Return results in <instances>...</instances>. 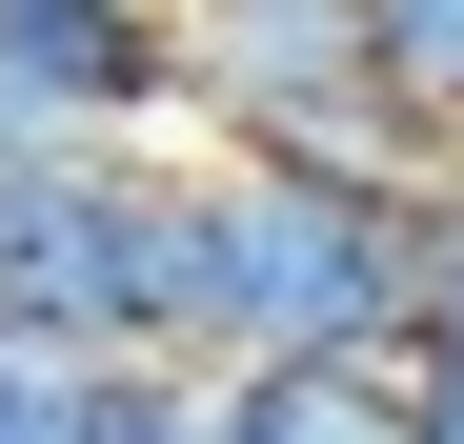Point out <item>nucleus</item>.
<instances>
[{
    "mask_svg": "<svg viewBox=\"0 0 464 444\" xmlns=\"http://www.w3.org/2000/svg\"><path fill=\"white\" fill-rule=\"evenodd\" d=\"M82 444H243V384H222V363H102Z\"/></svg>",
    "mask_w": 464,
    "mask_h": 444,
    "instance_id": "nucleus-5",
    "label": "nucleus"
},
{
    "mask_svg": "<svg viewBox=\"0 0 464 444\" xmlns=\"http://www.w3.org/2000/svg\"><path fill=\"white\" fill-rule=\"evenodd\" d=\"M363 101L464 141V0H363Z\"/></svg>",
    "mask_w": 464,
    "mask_h": 444,
    "instance_id": "nucleus-4",
    "label": "nucleus"
},
{
    "mask_svg": "<svg viewBox=\"0 0 464 444\" xmlns=\"http://www.w3.org/2000/svg\"><path fill=\"white\" fill-rule=\"evenodd\" d=\"M202 101V41L162 0H0V141L21 162H121V121Z\"/></svg>",
    "mask_w": 464,
    "mask_h": 444,
    "instance_id": "nucleus-2",
    "label": "nucleus"
},
{
    "mask_svg": "<svg viewBox=\"0 0 464 444\" xmlns=\"http://www.w3.org/2000/svg\"><path fill=\"white\" fill-rule=\"evenodd\" d=\"M102 424V363H61V343H0V444H82Z\"/></svg>",
    "mask_w": 464,
    "mask_h": 444,
    "instance_id": "nucleus-6",
    "label": "nucleus"
},
{
    "mask_svg": "<svg viewBox=\"0 0 464 444\" xmlns=\"http://www.w3.org/2000/svg\"><path fill=\"white\" fill-rule=\"evenodd\" d=\"M0 162H21V141H0Z\"/></svg>",
    "mask_w": 464,
    "mask_h": 444,
    "instance_id": "nucleus-8",
    "label": "nucleus"
},
{
    "mask_svg": "<svg viewBox=\"0 0 464 444\" xmlns=\"http://www.w3.org/2000/svg\"><path fill=\"white\" fill-rule=\"evenodd\" d=\"M141 182L162 162H0V343L141 363Z\"/></svg>",
    "mask_w": 464,
    "mask_h": 444,
    "instance_id": "nucleus-1",
    "label": "nucleus"
},
{
    "mask_svg": "<svg viewBox=\"0 0 464 444\" xmlns=\"http://www.w3.org/2000/svg\"><path fill=\"white\" fill-rule=\"evenodd\" d=\"M243 444H424L404 363H243Z\"/></svg>",
    "mask_w": 464,
    "mask_h": 444,
    "instance_id": "nucleus-3",
    "label": "nucleus"
},
{
    "mask_svg": "<svg viewBox=\"0 0 464 444\" xmlns=\"http://www.w3.org/2000/svg\"><path fill=\"white\" fill-rule=\"evenodd\" d=\"M243 21H363V0H202V41H243Z\"/></svg>",
    "mask_w": 464,
    "mask_h": 444,
    "instance_id": "nucleus-7",
    "label": "nucleus"
}]
</instances>
